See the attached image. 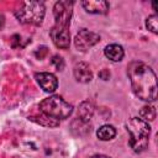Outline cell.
<instances>
[{"label":"cell","instance_id":"ac0fdd59","mask_svg":"<svg viewBox=\"0 0 158 158\" xmlns=\"http://www.w3.org/2000/svg\"><path fill=\"white\" fill-rule=\"evenodd\" d=\"M51 62H52V64H53L58 70H62V69L64 68V60H63V58H62L60 56H58V54L53 56L52 59H51Z\"/></svg>","mask_w":158,"mask_h":158},{"label":"cell","instance_id":"e0dca14e","mask_svg":"<svg viewBox=\"0 0 158 158\" xmlns=\"http://www.w3.org/2000/svg\"><path fill=\"white\" fill-rule=\"evenodd\" d=\"M146 27L151 32L158 33V17H157V15H149L146 19Z\"/></svg>","mask_w":158,"mask_h":158},{"label":"cell","instance_id":"7c38bea8","mask_svg":"<svg viewBox=\"0 0 158 158\" xmlns=\"http://www.w3.org/2000/svg\"><path fill=\"white\" fill-rule=\"evenodd\" d=\"M94 114V105L90 101H83L79 105V110H78V118L89 122V120L91 118Z\"/></svg>","mask_w":158,"mask_h":158},{"label":"cell","instance_id":"9a60e30c","mask_svg":"<svg viewBox=\"0 0 158 158\" xmlns=\"http://www.w3.org/2000/svg\"><path fill=\"white\" fill-rule=\"evenodd\" d=\"M32 121H36L37 123L40 125H43V126H49V127H54V126H58L59 125V121L58 120H54V118H51L43 114H41L40 116H31L30 117Z\"/></svg>","mask_w":158,"mask_h":158},{"label":"cell","instance_id":"d6986e66","mask_svg":"<svg viewBox=\"0 0 158 158\" xmlns=\"http://www.w3.org/2000/svg\"><path fill=\"white\" fill-rule=\"evenodd\" d=\"M99 77H100L102 80H107V79L110 78V72H109V69L104 68L102 70H100V72H99Z\"/></svg>","mask_w":158,"mask_h":158},{"label":"cell","instance_id":"52a82bcc","mask_svg":"<svg viewBox=\"0 0 158 158\" xmlns=\"http://www.w3.org/2000/svg\"><path fill=\"white\" fill-rule=\"evenodd\" d=\"M49 36H51L53 43L56 44V47L62 48V49L69 48V44H70L69 28H60V27L53 26L49 31Z\"/></svg>","mask_w":158,"mask_h":158},{"label":"cell","instance_id":"5b68a950","mask_svg":"<svg viewBox=\"0 0 158 158\" xmlns=\"http://www.w3.org/2000/svg\"><path fill=\"white\" fill-rule=\"evenodd\" d=\"M73 1L62 0L57 1L53 6V16H54V26L60 28H69L70 19L73 15Z\"/></svg>","mask_w":158,"mask_h":158},{"label":"cell","instance_id":"8992f818","mask_svg":"<svg viewBox=\"0 0 158 158\" xmlns=\"http://www.w3.org/2000/svg\"><path fill=\"white\" fill-rule=\"evenodd\" d=\"M100 41V36L93 31H89L86 28L80 30L74 38V44L77 47V49L85 52L89 48H91L93 46H95L98 42Z\"/></svg>","mask_w":158,"mask_h":158},{"label":"cell","instance_id":"9c48e42d","mask_svg":"<svg viewBox=\"0 0 158 158\" xmlns=\"http://www.w3.org/2000/svg\"><path fill=\"white\" fill-rule=\"evenodd\" d=\"M74 78L79 81V83H89L93 79V72L89 67V64H86L85 62H79L74 65Z\"/></svg>","mask_w":158,"mask_h":158},{"label":"cell","instance_id":"30bf717a","mask_svg":"<svg viewBox=\"0 0 158 158\" xmlns=\"http://www.w3.org/2000/svg\"><path fill=\"white\" fill-rule=\"evenodd\" d=\"M85 11L90 14H106L109 11V2L105 0H86L81 2Z\"/></svg>","mask_w":158,"mask_h":158},{"label":"cell","instance_id":"2e32d148","mask_svg":"<svg viewBox=\"0 0 158 158\" xmlns=\"http://www.w3.org/2000/svg\"><path fill=\"white\" fill-rule=\"evenodd\" d=\"M139 118H142L146 122L153 121L156 118V110H154V107L151 106V105L142 106V109L139 110Z\"/></svg>","mask_w":158,"mask_h":158},{"label":"cell","instance_id":"5bb4252c","mask_svg":"<svg viewBox=\"0 0 158 158\" xmlns=\"http://www.w3.org/2000/svg\"><path fill=\"white\" fill-rule=\"evenodd\" d=\"M72 131L77 135V136H85L90 132V126L89 122H85L80 118H75L72 122Z\"/></svg>","mask_w":158,"mask_h":158},{"label":"cell","instance_id":"6da1fadb","mask_svg":"<svg viewBox=\"0 0 158 158\" xmlns=\"http://www.w3.org/2000/svg\"><path fill=\"white\" fill-rule=\"evenodd\" d=\"M127 74L138 99L148 102L157 99V77L149 65L143 62H132L127 67Z\"/></svg>","mask_w":158,"mask_h":158},{"label":"cell","instance_id":"ba28073f","mask_svg":"<svg viewBox=\"0 0 158 158\" xmlns=\"http://www.w3.org/2000/svg\"><path fill=\"white\" fill-rule=\"evenodd\" d=\"M35 79L38 83V85L46 91V93H53L58 86L57 77L52 73L47 72H40L35 74Z\"/></svg>","mask_w":158,"mask_h":158},{"label":"cell","instance_id":"ffe728a7","mask_svg":"<svg viewBox=\"0 0 158 158\" xmlns=\"http://www.w3.org/2000/svg\"><path fill=\"white\" fill-rule=\"evenodd\" d=\"M91 158H110V157L109 156H105V154H95Z\"/></svg>","mask_w":158,"mask_h":158},{"label":"cell","instance_id":"277c9868","mask_svg":"<svg viewBox=\"0 0 158 158\" xmlns=\"http://www.w3.org/2000/svg\"><path fill=\"white\" fill-rule=\"evenodd\" d=\"M44 14L46 7L43 1H22L20 4V7L15 10L16 19L25 25H41Z\"/></svg>","mask_w":158,"mask_h":158},{"label":"cell","instance_id":"7a4b0ae2","mask_svg":"<svg viewBox=\"0 0 158 158\" xmlns=\"http://www.w3.org/2000/svg\"><path fill=\"white\" fill-rule=\"evenodd\" d=\"M126 128L130 133V146L131 148L139 153L144 151L148 146V139L151 135V126L148 122L139 117H132L126 122Z\"/></svg>","mask_w":158,"mask_h":158},{"label":"cell","instance_id":"8fae6325","mask_svg":"<svg viewBox=\"0 0 158 158\" xmlns=\"http://www.w3.org/2000/svg\"><path fill=\"white\" fill-rule=\"evenodd\" d=\"M104 54L106 58H109L110 60L112 62H120L122 58H123V48L120 46V44H116V43H111L109 46L105 47L104 49Z\"/></svg>","mask_w":158,"mask_h":158},{"label":"cell","instance_id":"44dd1931","mask_svg":"<svg viewBox=\"0 0 158 158\" xmlns=\"http://www.w3.org/2000/svg\"><path fill=\"white\" fill-rule=\"evenodd\" d=\"M2 25H4V16L0 14V28L2 27Z\"/></svg>","mask_w":158,"mask_h":158},{"label":"cell","instance_id":"3957f363","mask_svg":"<svg viewBox=\"0 0 158 158\" xmlns=\"http://www.w3.org/2000/svg\"><path fill=\"white\" fill-rule=\"evenodd\" d=\"M40 112L54 118V120H64L70 116L73 112V106L68 101H65L59 95H52L49 98L43 99L40 102Z\"/></svg>","mask_w":158,"mask_h":158},{"label":"cell","instance_id":"4fadbf2b","mask_svg":"<svg viewBox=\"0 0 158 158\" xmlns=\"http://www.w3.org/2000/svg\"><path fill=\"white\" fill-rule=\"evenodd\" d=\"M96 136L100 141H110L116 136V128L112 125H102L96 131Z\"/></svg>","mask_w":158,"mask_h":158}]
</instances>
